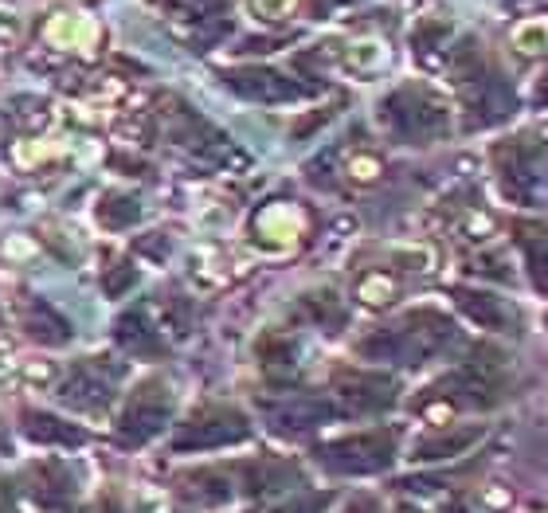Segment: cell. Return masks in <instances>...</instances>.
<instances>
[{"label":"cell","mask_w":548,"mask_h":513,"mask_svg":"<svg viewBox=\"0 0 548 513\" xmlns=\"http://www.w3.org/2000/svg\"><path fill=\"white\" fill-rule=\"evenodd\" d=\"M173 412V396L165 388V380H145L126 396L122 412H118V443L122 447H141L149 443Z\"/></svg>","instance_id":"obj_1"},{"label":"cell","mask_w":548,"mask_h":513,"mask_svg":"<svg viewBox=\"0 0 548 513\" xmlns=\"http://www.w3.org/2000/svg\"><path fill=\"white\" fill-rule=\"evenodd\" d=\"M122 380V365L106 361V357H87L79 361L67 380L59 384V396L63 404L79 408V412H91V416H102L110 404H114V388Z\"/></svg>","instance_id":"obj_2"},{"label":"cell","mask_w":548,"mask_h":513,"mask_svg":"<svg viewBox=\"0 0 548 513\" xmlns=\"http://www.w3.org/2000/svg\"><path fill=\"white\" fill-rule=\"evenodd\" d=\"M247 435V423L231 412H212V416H196L192 423H184V431L177 435V451H204V447H220V443H235Z\"/></svg>","instance_id":"obj_3"},{"label":"cell","mask_w":548,"mask_h":513,"mask_svg":"<svg viewBox=\"0 0 548 513\" xmlns=\"http://www.w3.org/2000/svg\"><path fill=\"white\" fill-rule=\"evenodd\" d=\"M20 431H24L28 443H40V447H79V443L87 439L83 427L59 420V416H51V412H40V408H28V412L20 416Z\"/></svg>","instance_id":"obj_4"},{"label":"cell","mask_w":548,"mask_h":513,"mask_svg":"<svg viewBox=\"0 0 548 513\" xmlns=\"http://www.w3.org/2000/svg\"><path fill=\"white\" fill-rule=\"evenodd\" d=\"M302 228H306V220H302V212H298L294 204H271V208H263L259 220H255V235H259V243L278 247V251L294 247L298 235H302Z\"/></svg>","instance_id":"obj_5"},{"label":"cell","mask_w":548,"mask_h":513,"mask_svg":"<svg viewBox=\"0 0 548 513\" xmlns=\"http://www.w3.org/2000/svg\"><path fill=\"white\" fill-rule=\"evenodd\" d=\"M47 44L51 47H71V51H83V55H94V44H98V24L91 16H75V12H59L51 16L44 28Z\"/></svg>","instance_id":"obj_6"},{"label":"cell","mask_w":548,"mask_h":513,"mask_svg":"<svg viewBox=\"0 0 548 513\" xmlns=\"http://www.w3.org/2000/svg\"><path fill=\"white\" fill-rule=\"evenodd\" d=\"M24 333H28L32 341H40V345H67V341H71L67 322H63L47 302H40V298H28V302H24Z\"/></svg>","instance_id":"obj_7"},{"label":"cell","mask_w":548,"mask_h":513,"mask_svg":"<svg viewBox=\"0 0 548 513\" xmlns=\"http://www.w3.org/2000/svg\"><path fill=\"white\" fill-rule=\"evenodd\" d=\"M114 333H118V345H122L126 353H157V333L145 326L141 314H134V310L118 318Z\"/></svg>","instance_id":"obj_8"},{"label":"cell","mask_w":548,"mask_h":513,"mask_svg":"<svg viewBox=\"0 0 548 513\" xmlns=\"http://www.w3.org/2000/svg\"><path fill=\"white\" fill-rule=\"evenodd\" d=\"M98 220H102L106 228H130V224L141 220V208H137L134 196L110 192V196H102V204H98Z\"/></svg>","instance_id":"obj_9"},{"label":"cell","mask_w":548,"mask_h":513,"mask_svg":"<svg viewBox=\"0 0 548 513\" xmlns=\"http://www.w3.org/2000/svg\"><path fill=\"white\" fill-rule=\"evenodd\" d=\"M513 47L517 51H525V55H541L548 51V20H525V24H517L513 28Z\"/></svg>","instance_id":"obj_10"},{"label":"cell","mask_w":548,"mask_h":513,"mask_svg":"<svg viewBox=\"0 0 548 513\" xmlns=\"http://www.w3.org/2000/svg\"><path fill=\"white\" fill-rule=\"evenodd\" d=\"M345 59H349L357 71H376V67L388 63V47L380 44V40H357V44H349Z\"/></svg>","instance_id":"obj_11"},{"label":"cell","mask_w":548,"mask_h":513,"mask_svg":"<svg viewBox=\"0 0 548 513\" xmlns=\"http://www.w3.org/2000/svg\"><path fill=\"white\" fill-rule=\"evenodd\" d=\"M392 294H396V286H392V279H384V275H368L361 282V298H365L368 306H384Z\"/></svg>","instance_id":"obj_12"},{"label":"cell","mask_w":548,"mask_h":513,"mask_svg":"<svg viewBox=\"0 0 548 513\" xmlns=\"http://www.w3.org/2000/svg\"><path fill=\"white\" fill-rule=\"evenodd\" d=\"M55 153H63V145H40V141H20V145H16V157H20L24 165H36V161L55 157Z\"/></svg>","instance_id":"obj_13"},{"label":"cell","mask_w":548,"mask_h":513,"mask_svg":"<svg viewBox=\"0 0 548 513\" xmlns=\"http://www.w3.org/2000/svg\"><path fill=\"white\" fill-rule=\"evenodd\" d=\"M251 8L259 16H267V20H282V16H290L298 8V0H251Z\"/></svg>","instance_id":"obj_14"},{"label":"cell","mask_w":548,"mask_h":513,"mask_svg":"<svg viewBox=\"0 0 548 513\" xmlns=\"http://www.w3.org/2000/svg\"><path fill=\"white\" fill-rule=\"evenodd\" d=\"M134 282H137L134 267H122V271H110V275H106V294H110V298H118V294H126V290H130Z\"/></svg>","instance_id":"obj_15"},{"label":"cell","mask_w":548,"mask_h":513,"mask_svg":"<svg viewBox=\"0 0 548 513\" xmlns=\"http://www.w3.org/2000/svg\"><path fill=\"white\" fill-rule=\"evenodd\" d=\"M376 173H380V165L372 157H353L349 161V177L353 181H376Z\"/></svg>","instance_id":"obj_16"},{"label":"cell","mask_w":548,"mask_h":513,"mask_svg":"<svg viewBox=\"0 0 548 513\" xmlns=\"http://www.w3.org/2000/svg\"><path fill=\"white\" fill-rule=\"evenodd\" d=\"M16 36H20L16 16H12V12H0V51H8V47L16 44Z\"/></svg>","instance_id":"obj_17"},{"label":"cell","mask_w":548,"mask_h":513,"mask_svg":"<svg viewBox=\"0 0 548 513\" xmlns=\"http://www.w3.org/2000/svg\"><path fill=\"white\" fill-rule=\"evenodd\" d=\"M400 513H415V510H400Z\"/></svg>","instance_id":"obj_18"}]
</instances>
